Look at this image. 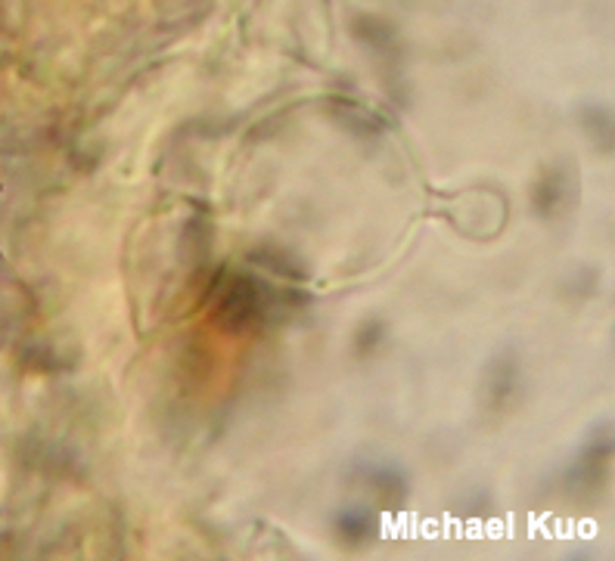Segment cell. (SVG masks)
I'll return each instance as SVG.
<instances>
[{
  "label": "cell",
  "instance_id": "obj_1",
  "mask_svg": "<svg viewBox=\"0 0 615 561\" xmlns=\"http://www.w3.org/2000/svg\"><path fill=\"white\" fill-rule=\"evenodd\" d=\"M292 295H286V298H292ZM286 298L280 292H274L267 282L255 280L249 273H240V277L224 282V289L215 298V317H218V323L224 329L240 332V329H249V326L267 320L271 310H277Z\"/></svg>",
  "mask_w": 615,
  "mask_h": 561
},
{
  "label": "cell",
  "instance_id": "obj_2",
  "mask_svg": "<svg viewBox=\"0 0 615 561\" xmlns=\"http://www.w3.org/2000/svg\"><path fill=\"white\" fill-rule=\"evenodd\" d=\"M610 456H613V434H610V429H600L581 447V454L575 456V462H572L569 472H566V487L575 490V494L597 487L603 481V475H606Z\"/></svg>",
  "mask_w": 615,
  "mask_h": 561
},
{
  "label": "cell",
  "instance_id": "obj_3",
  "mask_svg": "<svg viewBox=\"0 0 615 561\" xmlns=\"http://www.w3.org/2000/svg\"><path fill=\"white\" fill-rule=\"evenodd\" d=\"M516 388H519V360H516V350L504 347V350H498V354L491 357V364L485 367V407L491 412L506 410V404L513 400Z\"/></svg>",
  "mask_w": 615,
  "mask_h": 561
},
{
  "label": "cell",
  "instance_id": "obj_4",
  "mask_svg": "<svg viewBox=\"0 0 615 561\" xmlns=\"http://www.w3.org/2000/svg\"><path fill=\"white\" fill-rule=\"evenodd\" d=\"M332 527L339 534V540L349 546H364L376 537L379 521L371 506H342L332 519Z\"/></svg>",
  "mask_w": 615,
  "mask_h": 561
},
{
  "label": "cell",
  "instance_id": "obj_5",
  "mask_svg": "<svg viewBox=\"0 0 615 561\" xmlns=\"http://www.w3.org/2000/svg\"><path fill=\"white\" fill-rule=\"evenodd\" d=\"M569 202V183H566V174L563 171H548L541 180H538V187H535V193H531V205H535V215L544 217H556L563 212V205Z\"/></svg>",
  "mask_w": 615,
  "mask_h": 561
},
{
  "label": "cell",
  "instance_id": "obj_6",
  "mask_svg": "<svg viewBox=\"0 0 615 561\" xmlns=\"http://www.w3.org/2000/svg\"><path fill=\"white\" fill-rule=\"evenodd\" d=\"M367 481H371V487H374V490H379L382 497H389L392 502L407 497V475H404L398 466L376 462V466L367 469Z\"/></svg>",
  "mask_w": 615,
  "mask_h": 561
},
{
  "label": "cell",
  "instance_id": "obj_7",
  "mask_svg": "<svg viewBox=\"0 0 615 561\" xmlns=\"http://www.w3.org/2000/svg\"><path fill=\"white\" fill-rule=\"evenodd\" d=\"M382 335H386V323H382V320H367V323H361L357 326V332H354V354H357V357L374 354L376 347L382 345Z\"/></svg>",
  "mask_w": 615,
  "mask_h": 561
},
{
  "label": "cell",
  "instance_id": "obj_8",
  "mask_svg": "<svg viewBox=\"0 0 615 561\" xmlns=\"http://www.w3.org/2000/svg\"><path fill=\"white\" fill-rule=\"evenodd\" d=\"M252 260H255V264H264V267H271L274 273H286V277H296V280L305 277V270H302L299 264H292L289 258H280V255H271V252H255Z\"/></svg>",
  "mask_w": 615,
  "mask_h": 561
}]
</instances>
